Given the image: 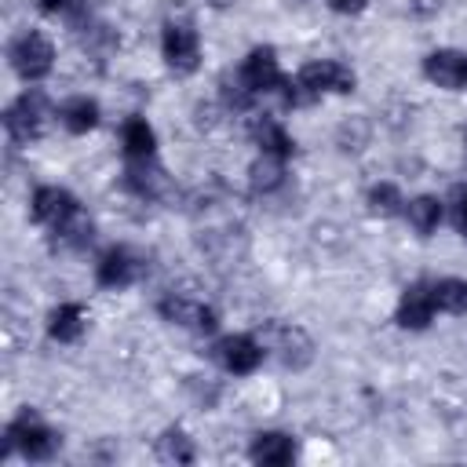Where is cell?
<instances>
[{
	"mask_svg": "<svg viewBox=\"0 0 467 467\" xmlns=\"http://www.w3.org/2000/svg\"><path fill=\"white\" fill-rule=\"evenodd\" d=\"M58 445H62V438L36 416V412H29V409H22L7 427H4V456H11V452H18L22 460H51L55 452H58Z\"/></svg>",
	"mask_w": 467,
	"mask_h": 467,
	"instance_id": "obj_1",
	"label": "cell"
},
{
	"mask_svg": "<svg viewBox=\"0 0 467 467\" xmlns=\"http://www.w3.org/2000/svg\"><path fill=\"white\" fill-rule=\"evenodd\" d=\"M7 62H11V69H15L18 80L40 84L55 69V44L44 33H36V29H22L7 44Z\"/></svg>",
	"mask_w": 467,
	"mask_h": 467,
	"instance_id": "obj_2",
	"label": "cell"
},
{
	"mask_svg": "<svg viewBox=\"0 0 467 467\" xmlns=\"http://www.w3.org/2000/svg\"><path fill=\"white\" fill-rule=\"evenodd\" d=\"M358 84L354 69L336 62V58H317V62H306L299 73H296V88H299V99L303 102H314L321 95H350Z\"/></svg>",
	"mask_w": 467,
	"mask_h": 467,
	"instance_id": "obj_3",
	"label": "cell"
},
{
	"mask_svg": "<svg viewBox=\"0 0 467 467\" xmlns=\"http://www.w3.org/2000/svg\"><path fill=\"white\" fill-rule=\"evenodd\" d=\"M44 117H47V99L40 95V88H26L4 109V131L15 146H29L44 135Z\"/></svg>",
	"mask_w": 467,
	"mask_h": 467,
	"instance_id": "obj_4",
	"label": "cell"
},
{
	"mask_svg": "<svg viewBox=\"0 0 467 467\" xmlns=\"http://www.w3.org/2000/svg\"><path fill=\"white\" fill-rule=\"evenodd\" d=\"M84 208H80V201L66 190V186H36L33 190V197H29V215H33V223H40V226H47L55 237L80 215Z\"/></svg>",
	"mask_w": 467,
	"mask_h": 467,
	"instance_id": "obj_5",
	"label": "cell"
},
{
	"mask_svg": "<svg viewBox=\"0 0 467 467\" xmlns=\"http://www.w3.org/2000/svg\"><path fill=\"white\" fill-rule=\"evenodd\" d=\"M142 274H146V259L128 244H109L95 263V281L102 288H109V292L131 288Z\"/></svg>",
	"mask_w": 467,
	"mask_h": 467,
	"instance_id": "obj_6",
	"label": "cell"
},
{
	"mask_svg": "<svg viewBox=\"0 0 467 467\" xmlns=\"http://www.w3.org/2000/svg\"><path fill=\"white\" fill-rule=\"evenodd\" d=\"M161 55H164L171 73H179V77L197 73V66H201V36H197V29L190 22H168L164 33H161Z\"/></svg>",
	"mask_w": 467,
	"mask_h": 467,
	"instance_id": "obj_7",
	"label": "cell"
},
{
	"mask_svg": "<svg viewBox=\"0 0 467 467\" xmlns=\"http://www.w3.org/2000/svg\"><path fill=\"white\" fill-rule=\"evenodd\" d=\"M212 354H215V361L230 372V376H252L259 365H263V343L255 339V336H248V332H230V336H223L215 347H212Z\"/></svg>",
	"mask_w": 467,
	"mask_h": 467,
	"instance_id": "obj_8",
	"label": "cell"
},
{
	"mask_svg": "<svg viewBox=\"0 0 467 467\" xmlns=\"http://www.w3.org/2000/svg\"><path fill=\"white\" fill-rule=\"evenodd\" d=\"M157 310H161L164 321L182 325V328H193V332H201V336H208V332L219 328V314H215L208 303H197V299H186V296H175V292H168V296L157 303Z\"/></svg>",
	"mask_w": 467,
	"mask_h": 467,
	"instance_id": "obj_9",
	"label": "cell"
},
{
	"mask_svg": "<svg viewBox=\"0 0 467 467\" xmlns=\"http://www.w3.org/2000/svg\"><path fill=\"white\" fill-rule=\"evenodd\" d=\"M423 77L445 91H463L467 88V51L456 47H438L423 58Z\"/></svg>",
	"mask_w": 467,
	"mask_h": 467,
	"instance_id": "obj_10",
	"label": "cell"
},
{
	"mask_svg": "<svg viewBox=\"0 0 467 467\" xmlns=\"http://www.w3.org/2000/svg\"><path fill=\"white\" fill-rule=\"evenodd\" d=\"M438 306H434V296H431V281H416L401 292L398 299V310H394V321L409 332H423L431 321H434Z\"/></svg>",
	"mask_w": 467,
	"mask_h": 467,
	"instance_id": "obj_11",
	"label": "cell"
},
{
	"mask_svg": "<svg viewBox=\"0 0 467 467\" xmlns=\"http://www.w3.org/2000/svg\"><path fill=\"white\" fill-rule=\"evenodd\" d=\"M120 150L124 161H157V135L146 117H128L120 124Z\"/></svg>",
	"mask_w": 467,
	"mask_h": 467,
	"instance_id": "obj_12",
	"label": "cell"
},
{
	"mask_svg": "<svg viewBox=\"0 0 467 467\" xmlns=\"http://www.w3.org/2000/svg\"><path fill=\"white\" fill-rule=\"evenodd\" d=\"M248 456H252L255 463H263V467H285V463L296 460V441H292V434H285V431H263V434L252 438Z\"/></svg>",
	"mask_w": 467,
	"mask_h": 467,
	"instance_id": "obj_13",
	"label": "cell"
},
{
	"mask_svg": "<svg viewBox=\"0 0 467 467\" xmlns=\"http://www.w3.org/2000/svg\"><path fill=\"white\" fill-rule=\"evenodd\" d=\"M252 139H255V146H259L263 157L288 161V157L296 153V139H292L288 128H285L281 120H274V117H259V120L252 124Z\"/></svg>",
	"mask_w": 467,
	"mask_h": 467,
	"instance_id": "obj_14",
	"label": "cell"
},
{
	"mask_svg": "<svg viewBox=\"0 0 467 467\" xmlns=\"http://www.w3.org/2000/svg\"><path fill=\"white\" fill-rule=\"evenodd\" d=\"M84 328H88V310H84L80 303H73V299L58 303V306L47 314V336H51L55 343H77V339L84 336Z\"/></svg>",
	"mask_w": 467,
	"mask_h": 467,
	"instance_id": "obj_15",
	"label": "cell"
},
{
	"mask_svg": "<svg viewBox=\"0 0 467 467\" xmlns=\"http://www.w3.org/2000/svg\"><path fill=\"white\" fill-rule=\"evenodd\" d=\"M58 120H62V128H66L69 135H88V131L99 128L102 109H99L95 99H88V95H73V99H66V102L58 106Z\"/></svg>",
	"mask_w": 467,
	"mask_h": 467,
	"instance_id": "obj_16",
	"label": "cell"
},
{
	"mask_svg": "<svg viewBox=\"0 0 467 467\" xmlns=\"http://www.w3.org/2000/svg\"><path fill=\"white\" fill-rule=\"evenodd\" d=\"M441 215H445V201H438L434 193H420L405 201V219L420 237H431L441 226Z\"/></svg>",
	"mask_w": 467,
	"mask_h": 467,
	"instance_id": "obj_17",
	"label": "cell"
},
{
	"mask_svg": "<svg viewBox=\"0 0 467 467\" xmlns=\"http://www.w3.org/2000/svg\"><path fill=\"white\" fill-rule=\"evenodd\" d=\"M434 306L441 314H467V281L463 277H438L431 281Z\"/></svg>",
	"mask_w": 467,
	"mask_h": 467,
	"instance_id": "obj_18",
	"label": "cell"
},
{
	"mask_svg": "<svg viewBox=\"0 0 467 467\" xmlns=\"http://www.w3.org/2000/svg\"><path fill=\"white\" fill-rule=\"evenodd\" d=\"M274 336H277V350H281V361L299 368L310 361V339L303 328H288V325H274Z\"/></svg>",
	"mask_w": 467,
	"mask_h": 467,
	"instance_id": "obj_19",
	"label": "cell"
},
{
	"mask_svg": "<svg viewBox=\"0 0 467 467\" xmlns=\"http://www.w3.org/2000/svg\"><path fill=\"white\" fill-rule=\"evenodd\" d=\"M157 456L164 463H193L197 460V449H193V438L179 427H168L161 438H157Z\"/></svg>",
	"mask_w": 467,
	"mask_h": 467,
	"instance_id": "obj_20",
	"label": "cell"
},
{
	"mask_svg": "<svg viewBox=\"0 0 467 467\" xmlns=\"http://www.w3.org/2000/svg\"><path fill=\"white\" fill-rule=\"evenodd\" d=\"M365 201H368V212H372V215H383V219L405 212V197H401V190H398L394 182H372Z\"/></svg>",
	"mask_w": 467,
	"mask_h": 467,
	"instance_id": "obj_21",
	"label": "cell"
},
{
	"mask_svg": "<svg viewBox=\"0 0 467 467\" xmlns=\"http://www.w3.org/2000/svg\"><path fill=\"white\" fill-rule=\"evenodd\" d=\"M285 186V161L277 157H259L252 164V190L255 193H274Z\"/></svg>",
	"mask_w": 467,
	"mask_h": 467,
	"instance_id": "obj_22",
	"label": "cell"
},
{
	"mask_svg": "<svg viewBox=\"0 0 467 467\" xmlns=\"http://www.w3.org/2000/svg\"><path fill=\"white\" fill-rule=\"evenodd\" d=\"M445 204H449V219H452V226L467 237V182H456Z\"/></svg>",
	"mask_w": 467,
	"mask_h": 467,
	"instance_id": "obj_23",
	"label": "cell"
},
{
	"mask_svg": "<svg viewBox=\"0 0 467 467\" xmlns=\"http://www.w3.org/2000/svg\"><path fill=\"white\" fill-rule=\"evenodd\" d=\"M36 7H40L44 15H69V11L84 7V0H36Z\"/></svg>",
	"mask_w": 467,
	"mask_h": 467,
	"instance_id": "obj_24",
	"label": "cell"
},
{
	"mask_svg": "<svg viewBox=\"0 0 467 467\" xmlns=\"http://www.w3.org/2000/svg\"><path fill=\"white\" fill-rule=\"evenodd\" d=\"M328 7L336 15H361L368 7V0H328Z\"/></svg>",
	"mask_w": 467,
	"mask_h": 467,
	"instance_id": "obj_25",
	"label": "cell"
},
{
	"mask_svg": "<svg viewBox=\"0 0 467 467\" xmlns=\"http://www.w3.org/2000/svg\"><path fill=\"white\" fill-rule=\"evenodd\" d=\"M409 7H412V15H420V18H427V15H438V7H441V0H412Z\"/></svg>",
	"mask_w": 467,
	"mask_h": 467,
	"instance_id": "obj_26",
	"label": "cell"
},
{
	"mask_svg": "<svg viewBox=\"0 0 467 467\" xmlns=\"http://www.w3.org/2000/svg\"><path fill=\"white\" fill-rule=\"evenodd\" d=\"M463 153H467V128H463Z\"/></svg>",
	"mask_w": 467,
	"mask_h": 467,
	"instance_id": "obj_27",
	"label": "cell"
}]
</instances>
